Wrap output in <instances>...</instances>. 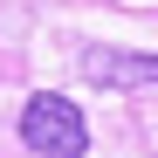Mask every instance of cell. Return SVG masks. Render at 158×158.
Returning <instances> with one entry per match:
<instances>
[{
    "label": "cell",
    "instance_id": "6da1fadb",
    "mask_svg": "<svg viewBox=\"0 0 158 158\" xmlns=\"http://www.w3.org/2000/svg\"><path fill=\"white\" fill-rule=\"evenodd\" d=\"M21 144H28L35 158H83L89 151V124H83V110H76L69 96L35 89L28 103H21Z\"/></svg>",
    "mask_w": 158,
    "mask_h": 158
},
{
    "label": "cell",
    "instance_id": "7a4b0ae2",
    "mask_svg": "<svg viewBox=\"0 0 158 158\" xmlns=\"http://www.w3.org/2000/svg\"><path fill=\"white\" fill-rule=\"evenodd\" d=\"M83 76L103 89H158V55H131V48H83Z\"/></svg>",
    "mask_w": 158,
    "mask_h": 158
}]
</instances>
